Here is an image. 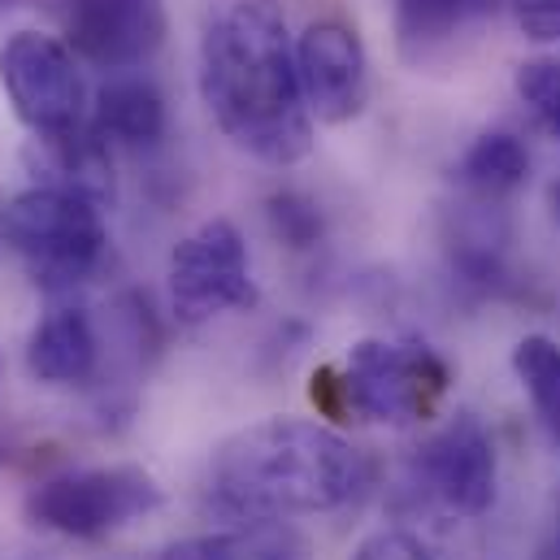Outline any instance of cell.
Returning a JSON list of instances; mask_svg holds the SVG:
<instances>
[{
  "mask_svg": "<svg viewBox=\"0 0 560 560\" xmlns=\"http://www.w3.org/2000/svg\"><path fill=\"white\" fill-rule=\"evenodd\" d=\"M413 474L425 495L439 500L447 513L482 517L495 504V482H500L491 430L474 413H456L418 447Z\"/></svg>",
  "mask_w": 560,
  "mask_h": 560,
  "instance_id": "9c48e42d",
  "label": "cell"
},
{
  "mask_svg": "<svg viewBox=\"0 0 560 560\" xmlns=\"http://www.w3.org/2000/svg\"><path fill=\"white\" fill-rule=\"evenodd\" d=\"M295 70L304 105L317 122L343 127L370 105V52L348 18H313L295 35Z\"/></svg>",
  "mask_w": 560,
  "mask_h": 560,
  "instance_id": "ba28073f",
  "label": "cell"
},
{
  "mask_svg": "<svg viewBox=\"0 0 560 560\" xmlns=\"http://www.w3.org/2000/svg\"><path fill=\"white\" fill-rule=\"evenodd\" d=\"M513 22L530 44H560V0H513Z\"/></svg>",
  "mask_w": 560,
  "mask_h": 560,
  "instance_id": "ffe728a7",
  "label": "cell"
},
{
  "mask_svg": "<svg viewBox=\"0 0 560 560\" xmlns=\"http://www.w3.org/2000/svg\"><path fill=\"white\" fill-rule=\"evenodd\" d=\"M26 370L48 387H83L101 370V335L83 304H61L26 339Z\"/></svg>",
  "mask_w": 560,
  "mask_h": 560,
  "instance_id": "7c38bea8",
  "label": "cell"
},
{
  "mask_svg": "<svg viewBox=\"0 0 560 560\" xmlns=\"http://www.w3.org/2000/svg\"><path fill=\"white\" fill-rule=\"evenodd\" d=\"M513 92L544 136L560 143V57H530L513 74Z\"/></svg>",
  "mask_w": 560,
  "mask_h": 560,
  "instance_id": "ac0fdd59",
  "label": "cell"
},
{
  "mask_svg": "<svg viewBox=\"0 0 560 560\" xmlns=\"http://www.w3.org/2000/svg\"><path fill=\"white\" fill-rule=\"evenodd\" d=\"M513 374L526 387L530 405L548 434L560 443V343L548 335H526L513 348Z\"/></svg>",
  "mask_w": 560,
  "mask_h": 560,
  "instance_id": "e0dca14e",
  "label": "cell"
},
{
  "mask_svg": "<svg viewBox=\"0 0 560 560\" xmlns=\"http://www.w3.org/2000/svg\"><path fill=\"white\" fill-rule=\"evenodd\" d=\"M92 127L114 143V148H156L170 131V109L161 88L140 74V70H122L114 74L92 105Z\"/></svg>",
  "mask_w": 560,
  "mask_h": 560,
  "instance_id": "4fadbf2b",
  "label": "cell"
},
{
  "mask_svg": "<svg viewBox=\"0 0 560 560\" xmlns=\"http://www.w3.org/2000/svg\"><path fill=\"white\" fill-rule=\"evenodd\" d=\"M339 378V418L357 413L378 425H421L452 392V365L421 339H361Z\"/></svg>",
  "mask_w": 560,
  "mask_h": 560,
  "instance_id": "277c9868",
  "label": "cell"
},
{
  "mask_svg": "<svg viewBox=\"0 0 560 560\" xmlns=\"http://www.w3.org/2000/svg\"><path fill=\"white\" fill-rule=\"evenodd\" d=\"M530 174V148L513 131H482L456 161V183L482 200L513 196Z\"/></svg>",
  "mask_w": 560,
  "mask_h": 560,
  "instance_id": "2e32d148",
  "label": "cell"
},
{
  "mask_svg": "<svg viewBox=\"0 0 560 560\" xmlns=\"http://www.w3.org/2000/svg\"><path fill=\"white\" fill-rule=\"evenodd\" d=\"M161 560H308V539L287 522H235L170 544Z\"/></svg>",
  "mask_w": 560,
  "mask_h": 560,
  "instance_id": "5bb4252c",
  "label": "cell"
},
{
  "mask_svg": "<svg viewBox=\"0 0 560 560\" xmlns=\"http://www.w3.org/2000/svg\"><path fill=\"white\" fill-rule=\"evenodd\" d=\"M266 218H270V231L279 235L287 248H313L322 240V231H326L317 200H308L304 191H291V187L275 191L266 200Z\"/></svg>",
  "mask_w": 560,
  "mask_h": 560,
  "instance_id": "d6986e66",
  "label": "cell"
},
{
  "mask_svg": "<svg viewBox=\"0 0 560 560\" xmlns=\"http://www.w3.org/2000/svg\"><path fill=\"white\" fill-rule=\"evenodd\" d=\"M0 88L31 136H61L88 122V79L61 35L13 31L0 48Z\"/></svg>",
  "mask_w": 560,
  "mask_h": 560,
  "instance_id": "8992f818",
  "label": "cell"
},
{
  "mask_svg": "<svg viewBox=\"0 0 560 560\" xmlns=\"http://www.w3.org/2000/svg\"><path fill=\"white\" fill-rule=\"evenodd\" d=\"M0 240L26 266L35 287L52 295L92 279L109 248L105 209L96 200L39 183L4 205Z\"/></svg>",
  "mask_w": 560,
  "mask_h": 560,
  "instance_id": "3957f363",
  "label": "cell"
},
{
  "mask_svg": "<svg viewBox=\"0 0 560 560\" xmlns=\"http://www.w3.org/2000/svg\"><path fill=\"white\" fill-rule=\"evenodd\" d=\"M352 560H430V552L409 530H378L352 552Z\"/></svg>",
  "mask_w": 560,
  "mask_h": 560,
  "instance_id": "44dd1931",
  "label": "cell"
},
{
  "mask_svg": "<svg viewBox=\"0 0 560 560\" xmlns=\"http://www.w3.org/2000/svg\"><path fill=\"white\" fill-rule=\"evenodd\" d=\"M548 209H552V218L560 222V178L552 183V187H548Z\"/></svg>",
  "mask_w": 560,
  "mask_h": 560,
  "instance_id": "7402d4cb",
  "label": "cell"
},
{
  "mask_svg": "<svg viewBox=\"0 0 560 560\" xmlns=\"http://www.w3.org/2000/svg\"><path fill=\"white\" fill-rule=\"evenodd\" d=\"M196 83L213 127L240 152L266 165H295L313 152V114L279 0H205Z\"/></svg>",
  "mask_w": 560,
  "mask_h": 560,
  "instance_id": "6da1fadb",
  "label": "cell"
},
{
  "mask_svg": "<svg viewBox=\"0 0 560 560\" xmlns=\"http://www.w3.org/2000/svg\"><path fill=\"white\" fill-rule=\"evenodd\" d=\"M26 165L39 178V187L88 196L101 209L114 205V143L92 122L61 131V136H35L26 148Z\"/></svg>",
  "mask_w": 560,
  "mask_h": 560,
  "instance_id": "8fae6325",
  "label": "cell"
},
{
  "mask_svg": "<svg viewBox=\"0 0 560 560\" xmlns=\"http://www.w3.org/2000/svg\"><path fill=\"white\" fill-rule=\"evenodd\" d=\"M495 0H396V44L405 61H430L460 31L482 22Z\"/></svg>",
  "mask_w": 560,
  "mask_h": 560,
  "instance_id": "9a60e30c",
  "label": "cell"
},
{
  "mask_svg": "<svg viewBox=\"0 0 560 560\" xmlns=\"http://www.w3.org/2000/svg\"><path fill=\"white\" fill-rule=\"evenodd\" d=\"M165 291L178 326H209L222 313L257 304L253 261L240 226L226 218H209L191 235H183L165 266Z\"/></svg>",
  "mask_w": 560,
  "mask_h": 560,
  "instance_id": "52a82bcc",
  "label": "cell"
},
{
  "mask_svg": "<svg viewBox=\"0 0 560 560\" xmlns=\"http://www.w3.org/2000/svg\"><path fill=\"white\" fill-rule=\"evenodd\" d=\"M370 487L365 452L308 418H266L222 439L205 469V504L226 522L335 513Z\"/></svg>",
  "mask_w": 560,
  "mask_h": 560,
  "instance_id": "7a4b0ae2",
  "label": "cell"
},
{
  "mask_svg": "<svg viewBox=\"0 0 560 560\" xmlns=\"http://www.w3.org/2000/svg\"><path fill=\"white\" fill-rule=\"evenodd\" d=\"M61 26L79 61L109 74L148 66L170 31L161 0H66Z\"/></svg>",
  "mask_w": 560,
  "mask_h": 560,
  "instance_id": "30bf717a",
  "label": "cell"
},
{
  "mask_svg": "<svg viewBox=\"0 0 560 560\" xmlns=\"http://www.w3.org/2000/svg\"><path fill=\"white\" fill-rule=\"evenodd\" d=\"M161 500V482L140 465H92L35 482L26 495V517L61 539L96 544L156 513Z\"/></svg>",
  "mask_w": 560,
  "mask_h": 560,
  "instance_id": "5b68a950",
  "label": "cell"
},
{
  "mask_svg": "<svg viewBox=\"0 0 560 560\" xmlns=\"http://www.w3.org/2000/svg\"><path fill=\"white\" fill-rule=\"evenodd\" d=\"M557 552H560V504H557Z\"/></svg>",
  "mask_w": 560,
  "mask_h": 560,
  "instance_id": "603a6c76",
  "label": "cell"
}]
</instances>
